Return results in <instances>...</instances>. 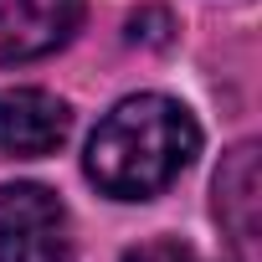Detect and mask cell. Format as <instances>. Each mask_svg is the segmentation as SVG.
Listing matches in <instances>:
<instances>
[{"instance_id":"6da1fadb","label":"cell","mask_w":262,"mask_h":262,"mask_svg":"<svg viewBox=\"0 0 262 262\" xmlns=\"http://www.w3.org/2000/svg\"><path fill=\"white\" fill-rule=\"evenodd\" d=\"M201 155V123L180 98L134 93L118 98L88 139L82 170L113 201H155Z\"/></svg>"},{"instance_id":"7a4b0ae2","label":"cell","mask_w":262,"mask_h":262,"mask_svg":"<svg viewBox=\"0 0 262 262\" xmlns=\"http://www.w3.org/2000/svg\"><path fill=\"white\" fill-rule=\"evenodd\" d=\"M0 262H72V216L57 190L0 185Z\"/></svg>"},{"instance_id":"3957f363","label":"cell","mask_w":262,"mask_h":262,"mask_svg":"<svg viewBox=\"0 0 262 262\" xmlns=\"http://www.w3.org/2000/svg\"><path fill=\"white\" fill-rule=\"evenodd\" d=\"M72 128V108L47 88H6L0 93V160H47L62 149Z\"/></svg>"},{"instance_id":"277c9868","label":"cell","mask_w":262,"mask_h":262,"mask_svg":"<svg viewBox=\"0 0 262 262\" xmlns=\"http://www.w3.org/2000/svg\"><path fill=\"white\" fill-rule=\"evenodd\" d=\"M82 26V0H0V62L62 52Z\"/></svg>"},{"instance_id":"5b68a950","label":"cell","mask_w":262,"mask_h":262,"mask_svg":"<svg viewBox=\"0 0 262 262\" xmlns=\"http://www.w3.org/2000/svg\"><path fill=\"white\" fill-rule=\"evenodd\" d=\"M257 190H262V180H257V144L247 139L216 170V221L226 226V236L236 247H252V236H257V211H262Z\"/></svg>"},{"instance_id":"8992f818","label":"cell","mask_w":262,"mask_h":262,"mask_svg":"<svg viewBox=\"0 0 262 262\" xmlns=\"http://www.w3.org/2000/svg\"><path fill=\"white\" fill-rule=\"evenodd\" d=\"M123 262H195V252H190V247H180L175 236H160V242H144V247H134Z\"/></svg>"}]
</instances>
